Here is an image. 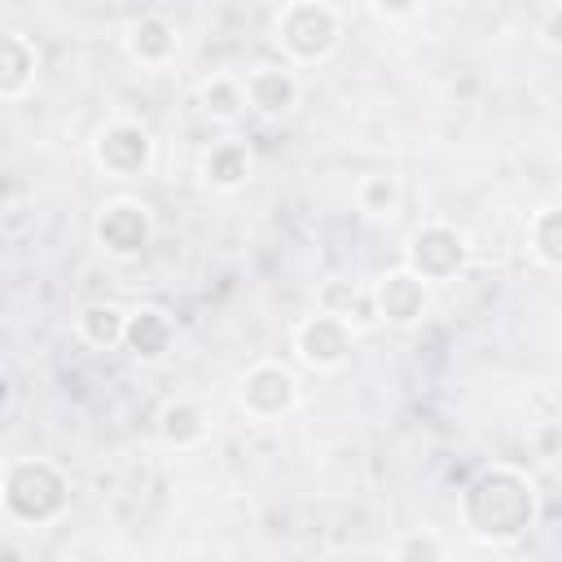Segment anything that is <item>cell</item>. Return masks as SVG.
<instances>
[{
	"instance_id": "6da1fadb",
	"label": "cell",
	"mask_w": 562,
	"mask_h": 562,
	"mask_svg": "<svg viewBox=\"0 0 562 562\" xmlns=\"http://www.w3.org/2000/svg\"><path fill=\"white\" fill-rule=\"evenodd\" d=\"M461 514L479 540L509 544L536 522V492H531L527 474H518L514 465H492L465 487Z\"/></svg>"
},
{
	"instance_id": "7a4b0ae2",
	"label": "cell",
	"mask_w": 562,
	"mask_h": 562,
	"mask_svg": "<svg viewBox=\"0 0 562 562\" xmlns=\"http://www.w3.org/2000/svg\"><path fill=\"white\" fill-rule=\"evenodd\" d=\"M4 514L13 522L26 527H44L53 518H61L66 501H70V479L44 461V457H13L4 465Z\"/></svg>"
},
{
	"instance_id": "3957f363",
	"label": "cell",
	"mask_w": 562,
	"mask_h": 562,
	"mask_svg": "<svg viewBox=\"0 0 562 562\" xmlns=\"http://www.w3.org/2000/svg\"><path fill=\"white\" fill-rule=\"evenodd\" d=\"M342 35V18L321 0H294L277 13V44L290 61H325Z\"/></svg>"
},
{
	"instance_id": "277c9868",
	"label": "cell",
	"mask_w": 562,
	"mask_h": 562,
	"mask_svg": "<svg viewBox=\"0 0 562 562\" xmlns=\"http://www.w3.org/2000/svg\"><path fill=\"white\" fill-rule=\"evenodd\" d=\"M404 263H408L426 285H430V281H452V277L465 268V237H461L452 224H443V220L422 224V228L408 237Z\"/></svg>"
},
{
	"instance_id": "5b68a950",
	"label": "cell",
	"mask_w": 562,
	"mask_h": 562,
	"mask_svg": "<svg viewBox=\"0 0 562 562\" xmlns=\"http://www.w3.org/2000/svg\"><path fill=\"white\" fill-rule=\"evenodd\" d=\"M351 347H356V329H351L342 316L325 312V307L312 312V316H303V321L294 325V351H299V360H303L307 369L329 373V369L347 364Z\"/></svg>"
},
{
	"instance_id": "8992f818",
	"label": "cell",
	"mask_w": 562,
	"mask_h": 562,
	"mask_svg": "<svg viewBox=\"0 0 562 562\" xmlns=\"http://www.w3.org/2000/svg\"><path fill=\"white\" fill-rule=\"evenodd\" d=\"M92 158H97V167H105L110 176H123V180H127V176H140V171L149 167V158H154V136H149L145 123L114 119V123H105V127L97 132Z\"/></svg>"
},
{
	"instance_id": "52a82bcc",
	"label": "cell",
	"mask_w": 562,
	"mask_h": 562,
	"mask_svg": "<svg viewBox=\"0 0 562 562\" xmlns=\"http://www.w3.org/2000/svg\"><path fill=\"white\" fill-rule=\"evenodd\" d=\"M237 400H241V408H246L250 417L272 422V417H281V413L294 408V400H299V382H294V373H290L285 364H277V360H259V364H250V369L241 373Z\"/></svg>"
},
{
	"instance_id": "ba28073f",
	"label": "cell",
	"mask_w": 562,
	"mask_h": 562,
	"mask_svg": "<svg viewBox=\"0 0 562 562\" xmlns=\"http://www.w3.org/2000/svg\"><path fill=\"white\" fill-rule=\"evenodd\" d=\"M149 237H154V220H149V211L140 202L114 198V202L101 206V215H97V241L114 259H136L149 246Z\"/></svg>"
},
{
	"instance_id": "9c48e42d",
	"label": "cell",
	"mask_w": 562,
	"mask_h": 562,
	"mask_svg": "<svg viewBox=\"0 0 562 562\" xmlns=\"http://www.w3.org/2000/svg\"><path fill=\"white\" fill-rule=\"evenodd\" d=\"M373 299H378V316L386 325H417L426 316V281L408 263L395 268V272H386L373 285Z\"/></svg>"
},
{
	"instance_id": "30bf717a",
	"label": "cell",
	"mask_w": 562,
	"mask_h": 562,
	"mask_svg": "<svg viewBox=\"0 0 562 562\" xmlns=\"http://www.w3.org/2000/svg\"><path fill=\"white\" fill-rule=\"evenodd\" d=\"M246 101H250L259 114L277 119V114H285V110L299 101V79H294L285 66H259V70L246 75Z\"/></svg>"
},
{
	"instance_id": "8fae6325",
	"label": "cell",
	"mask_w": 562,
	"mask_h": 562,
	"mask_svg": "<svg viewBox=\"0 0 562 562\" xmlns=\"http://www.w3.org/2000/svg\"><path fill=\"white\" fill-rule=\"evenodd\" d=\"M321 307L334 312V316H342L351 329H369V325L382 321L373 290H364V285H356V281H329V285L321 290Z\"/></svg>"
},
{
	"instance_id": "7c38bea8",
	"label": "cell",
	"mask_w": 562,
	"mask_h": 562,
	"mask_svg": "<svg viewBox=\"0 0 562 562\" xmlns=\"http://www.w3.org/2000/svg\"><path fill=\"white\" fill-rule=\"evenodd\" d=\"M123 347H127L136 360H158V356L171 347V321H167V312H158V307H136V312H127Z\"/></svg>"
},
{
	"instance_id": "4fadbf2b",
	"label": "cell",
	"mask_w": 562,
	"mask_h": 562,
	"mask_svg": "<svg viewBox=\"0 0 562 562\" xmlns=\"http://www.w3.org/2000/svg\"><path fill=\"white\" fill-rule=\"evenodd\" d=\"M127 53H132L136 61H145V66L171 61V57H176V26H171L167 18H158V13L136 18L132 31H127Z\"/></svg>"
},
{
	"instance_id": "5bb4252c",
	"label": "cell",
	"mask_w": 562,
	"mask_h": 562,
	"mask_svg": "<svg viewBox=\"0 0 562 562\" xmlns=\"http://www.w3.org/2000/svg\"><path fill=\"white\" fill-rule=\"evenodd\" d=\"M35 44L22 31L4 35V61H0V97L4 101H22L26 88L35 83Z\"/></svg>"
},
{
	"instance_id": "9a60e30c",
	"label": "cell",
	"mask_w": 562,
	"mask_h": 562,
	"mask_svg": "<svg viewBox=\"0 0 562 562\" xmlns=\"http://www.w3.org/2000/svg\"><path fill=\"white\" fill-rule=\"evenodd\" d=\"M158 435H162L171 448H198V443L211 435V417H206L202 404H193V400H171V404L158 413Z\"/></svg>"
},
{
	"instance_id": "2e32d148",
	"label": "cell",
	"mask_w": 562,
	"mask_h": 562,
	"mask_svg": "<svg viewBox=\"0 0 562 562\" xmlns=\"http://www.w3.org/2000/svg\"><path fill=\"white\" fill-rule=\"evenodd\" d=\"M246 176H250V149L241 140H220V145L206 149V158H202V180L206 184L237 189V184H246Z\"/></svg>"
},
{
	"instance_id": "e0dca14e",
	"label": "cell",
	"mask_w": 562,
	"mask_h": 562,
	"mask_svg": "<svg viewBox=\"0 0 562 562\" xmlns=\"http://www.w3.org/2000/svg\"><path fill=\"white\" fill-rule=\"evenodd\" d=\"M79 334L88 347H119L127 334V312L114 303H92L79 312Z\"/></svg>"
},
{
	"instance_id": "ac0fdd59",
	"label": "cell",
	"mask_w": 562,
	"mask_h": 562,
	"mask_svg": "<svg viewBox=\"0 0 562 562\" xmlns=\"http://www.w3.org/2000/svg\"><path fill=\"white\" fill-rule=\"evenodd\" d=\"M250 101H246V83L241 79H233V75H211L206 83H202V110L211 114V119H237L241 110H246Z\"/></svg>"
},
{
	"instance_id": "d6986e66",
	"label": "cell",
	"mask_w": 562,
	"mask_h": 562,
	"mask_svg": "<svg viewBox=\"0 0 562 562\" xmlns=\"http://www.w3.org/2000/svg\"><path fill=\"white\" fill-rule=\"evenodd\" d=\"M527 241H531V250H536L540 263L562 268V206L540 211V215L531 220V228H527Z\"/></svg>"
},
{
	"instance_id": "ffe728a7",
	"label": "cell",
	"mask_w": 562,
	"mask_h": 562,
	"mask_svg": "<svg viewBox=\"0 0 562 562\" xmlns=\"http://www.w3.org/2000/svg\"><path fill=\"white\" fill-rule=\"evenodd\" d=\"M356 202L364 215H391L400 206V184L391 176H364L356 189Z\"/></svg>"
},
{
	"instance_id": "44dd1931",
	"label": "cell",
	"mask_w": 562,
	"mask_h": 562,
	"mask_svg": "<svg viewBox=\"0 0 562 562\" xmlns=\"http://www.w3.org/2000/svg\"><path fill=\"white\" fill-rule=\"evenodd\" d=\"M395 553H400V558H439V553H443V544H439V540H430V536H413V540L395 544Z\"/></svg>"
},
{
	"instance_id": "7402d4cb",
	"label": "cell",
	"mask_w": 562,
	"mask_h": 562,
	"mask_svg": "<svg viewBox=\"0 0 562 562\" xmlns=\"http://www.w3.org/2000/svg\"><path fill=\"white\" fill-rule=\"evenodd\" d=\"M373 9L386 18H413L422 9V0H373Z\"/></svg>"
},
{
	"instance_id": "603a6c76",
	"label": "cell",
	"mask_w": 562,
	"mask_h": 562,
	"mask_svg": "<svg viewBox=\"0 0 562 562\" xmlns=\"http://www.w3.org/2000/svg\"><path fill=\"white\" fill-rule=\"evenodd\" d=\"M544 40H549L553 48H562V4L549 13V22H544Z\"/></svg>"
}]
</instances>
